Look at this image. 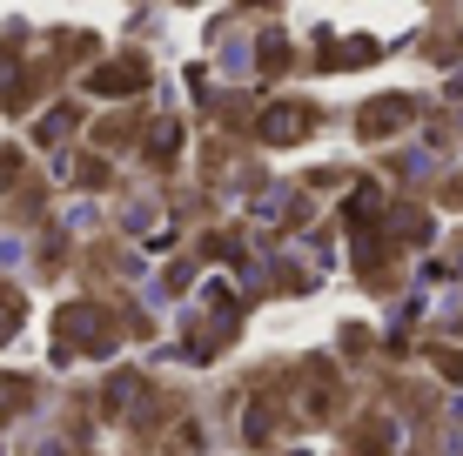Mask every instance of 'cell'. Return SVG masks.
Listing matches in <instances>:
<instances>
[{"instance_id": "cell-2", "label": "cell", "mask_w": 463, "mask_h": 456, "mask_svg": "<svg viewBox=\"0 0 463 456\" xmlns=\"http://www.w3.org/2000/svg\"><path fill=\"white\" fill-rule=\"evenodd\" d=\"M302 128H309V107H276V115L262 121V135H269V141H296Z\"/></svg>"}, {"instance_id": "cell-1", "label": "cell", "mask_w": 463, "mask_h": 456, "mask_svg": "<svg viewBox=\"0 0 463 456\" xmlns=\"http://www.w3.org/2000/svg\"><path fill=\"white\" fill-rule=\"evenodd\" d=\"M135 88H141V68H135V60H115V68L94 74V94H135Z\"/></svg>"}, {"instance_id": "cell-3", "label": "cell", "mask_w": 463, "mask_h": 456, "mask_svg": "<svg viewBox=\"0 0 463 456\" xmlns=\"http://www.w3.org/2000/svg\"><path fill=\"white\" fill-rule=\"evenodd\" d=\"M403 115H410V101H376L370 115H363V135H390Z\"/></svg>"}]
</instances>
